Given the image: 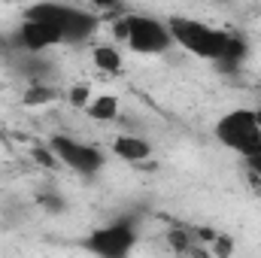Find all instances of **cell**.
Returning a JSON list of instances; mask_svg holds the SVG:
<instances>
[{
    "label": "cell",
    "instance_id": "cell-7",
    "mask_svg": "<svg viewBox=\"0 0 261 258\" xmlns=\"http://www.w3.org/2000/svg\"><path fill=\"white\" fill-rule=\"evenodd\" d=\"M55 18L61 24V37L67 46H79V43L91 40L100 28V15H94L91 9H82V6L55 3Z\"/></svg>",
    "mask_w": 261,
    "mask_h": 258
},
{
    "label": "cell",
    "instance_id": "cell-10",
    "mask_svg": "<svg viewBox=\"0 0 261 258\" xmlns=\"http://www.w3.org/2000/svg\"><path fill=\"white\" fill-rule=\"evenodd\" d=\"M91 61H94V67H97L100 73L116 76V73L122 70V52H119L113 43H100V46L91 49Z\"/></svg>",
    "mask_w": 261,
    "mask_h": 258
},
{
    "label": "cell",
    "instance_id": "cell-9",
    "mask_svg": "<svg viewBox=\"0 0 261 258\" xmlns=\"http://www.w3.org/2000/svg\"><path fill=\"white\" fill-rule=\"evenodd\" d=\"M85 113L94 122H116L119 119V97L116 94H97L94 100H88Z\"/></svg>",
    "mask_w": 261,
    "mask_h": 258
},
{
    "label": "cell",
    "instance_id": "cell-5",
    "mask_svg": "<svg viewBox=\"0 0 261 258\" xmlns=\"http://www.w3.org/2000/svg\"><path fill=\"white\" fill-rule=\"evenodd\" d=\"M49 149H52V155H55L64 167L76 170V173L91 176V173H97V170L103 167V152H100L97 146H91V143L76 140V137L58 134V137H52Z\"/></svg>",
    "mask_w": 261,
    "mask_h": 258
},
{
    "label": "cell",
    "instance_id": "cell-2",
    "mask_svg": "<svg viewBox=\"0 0 261 258\" xmlns=\"http://www.w3.org/2000/svg\"><path fill=\"white\" fill-rule=\"evenodd\" d=\"M113 34L137 55H164L173 46L170 28L152 15H143V12H125L122 18H116Z\"/></svg>",
    "mask_w": 261,
    "mask_h": 258
},
{
    "label": "cell",
    "instance_id": "cell-11",
    "mask_svg": "<svg viewBox=\"0 0 261 258\" xmlns=\"http://www.w3.org/2000/svg\"><path fill=\"white\" fill-rule=\"evenodd\" d=\"M58 97H61V91H58L55 85H46V82H34V85L24 91V104H28V107H43V104L58 100Z\"/></svg>",
    "mask_w": 261,
    "mask_h": 258
},
{
    "label": "cell",
    "instance_id": "cell-8",
    "mask_svg": "<svg viewBox=\"0 0 261 258\" xmlns=\"http://www.w3.org/2000/svg\"><path fill=\"white\" fill-rule=\"evenodd\" d=\"M113 152H116L122 161H128V164H143V161L152 158L149 140H143V137H137V134H122V137H116V140H113Z\"/></svg>",
    "mask_w": 261,
    "mask_h": 258
},
{
    "label": "cell",
    "instance_id": "cell-4",
    "mask_svg": "<svg viewBox=\"0 0 261 258\" xmlns=\"http://www.w3.org/2000/svg\"><path fill=\"white\" fill-rule=\"evenodd\" d=\"M15 43L18 49L37 55V52H46L52 46H61L64 37H61V24L55 18V3H37L24 12V21L18 24L15 31Z\"/></svg>",
    "mask_w": 261,
    "mask_h": 258
},
{
    "label": "cell",
    "instance_id": "cell-3",
    "mask_svg": "<svg viewBox=\"0 0 261 258\" xmlns=\"http://www.w3.org/2000/svg\"><path fill=\"white\" fill-rule=\"evenodd\" d=\"M216 140L222 146H228L231 152H237L246 164L261 158V122L255 110H231L216 122Z\"/></svg>",
    "mask_w": 261,
    "mask_h": 258
},
{
    "label": "cell",
    "instance_id": "cell-13",
    "mask_svg": "<svg viewBox=\"0 0 261 258\" xmlns=\"http://www.w3.org/2000/svg\"><path fill=\"white\" fill-rule=\"evenodd\" d=\"M88 97H91L88 85H76V88H70V104H73V107L85 110V107H88Z\"/></svg>",
    "mask_w": 261,
    "mask_h": 258
},
{
    "label": "cell",
    "instance_id": "cell-6",
    "mask_svg": "<svg viewBox=\"0 0 261 258\" xmlns=\"http://www.w3.org/2000/svg\"><path fill=\"white\" fill-rule=\"evenodd\" d=\"M134 243H137V231L128 222L103 225V228L91 231L88 240H85V246L97 258H128L134 252Z\"/></svg>",
    "mask_w": 261,
    "mask_h": 258
},
{
    "label": "cell",
    "instance_id": "cell-1",
    "mask_svg": "<svg viewBox=\"0 0 261 258\" xmlns=\"http://www.w3.org/2000/svg\"><path fill=\"white\" fill-rule=\"evenodd\" d=\"M167 28H170L173 43H179L195 58H203V61H228L231 58V46H234L231 31H219L200 18H186V15L170 18Z\"/></svg>",
    "mask_w": 261,
    "mask_h": 258
},
{
    "label": "cell",
    "instance_id": "cell-14",
    "mask_svg": "<svg viewBox=\"0 0 261 258\" xmlns=\"http://www.w3.org/2000/svg\"><path fill=\"white\" fill-rule=\"evenodd\" d=\"M170 243H173V249H179V252H192V240H189L186 231H170Z\"/></svg>",
    "mask_w": 261,
    "mask_h": 258
},
{
    "label": "cell",
    "instance_id": "cell-12",
    "mask_svg": "<svg viewBox=\"0 0 261 258\" xmlns=\"http://www.w3.org/2000/svg\"><path fill=\"white\" fill-rule=\"evenodd\" d=\"M210 249H213V255H216V258H231V255H234V240H231V237L216 234V237H213V243H210Z\"/></svg>",
    "mask_w": 261,
    "mask_h": 258
}]
</instances>
